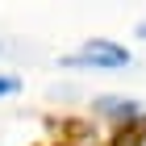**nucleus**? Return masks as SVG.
Returning a JSON list of instances; mask_svg holds the SVG:
<instances>
[{"label":"nucleus","mask_w":146,"mask_h":146,"mask_svg":"<svg viewBox=\"0 0 146 146\" xmlns=\"http://www.w3.org/2000/svg\"><path fill=\"white\" fill-rule=\"evenodd\" d=\"M129 50L117 42H104V38H96V42H88L84 50H75V54H67L63 63L67 67H79V63H88V67H100V71H117V67H129Z\"/></svg>","instance_id":"1"},{"label":"nucleus","mask_w":146,"mask_h":146,"mask_svg":"<svg viewBox=\"0 0 146 146\" xmlns=\"http://www.w3.org/2000/svg\"><path fill=\"white\" fill-rule=\"evenodd\" d=\"M21 88V84H17V79H9V75H0V96H13V92Z\"/></svg>","instance_id":"2"},{"label":"nucleus","mask_w":146,"mask_h":146,"mask_svg":"<svg viewBox=\"0 0 146 146\" xmlns=\"http://www.w3.org/2000/svg\"><path fill=\"white\" fill-rule=\"evenodd\" d=\"M138 34H142V38H146V21H142V25H138Z\"/></svg>","instance_id":"3"},{"label":"nucleus","mask_w":146,"mask_h":146,"mask_svg":"<svg viewBox=\"0 0 146 146\" xmlns=\"http://www.w3.org/2000/svg\"><path fill=\"white\" fill-rule=\"evenodd\" d=\"M0 50H4V46H0Z\"/></svg>","instance_id":"4"}]
</instances>
